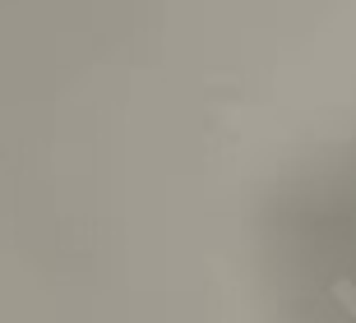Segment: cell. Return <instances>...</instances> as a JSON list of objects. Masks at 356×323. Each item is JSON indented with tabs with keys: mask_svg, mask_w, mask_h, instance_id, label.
<instances>
[{
	"mask_svg": "<svg viewBox=\"0 0 356 323\" xmlns=\"http://www.w3.org/2000/svg\"><path fill=\"white\" fill-rule=\"evenodd\" d=\"M333 300H338V305H343V310H347V314L356 319V282H347V277H338V282H333Z\"/></svg>",
	"mask_w": 356,
	"mask_h": 323,
	"instance_id": "1",
	"label": "cell"
}]
</instances>
